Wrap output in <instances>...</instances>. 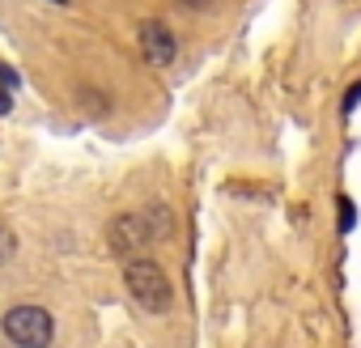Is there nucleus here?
Returning a JSON list of instances; mask_svg holds the SVG:
<instances>
[{
	"label": "nucleus",
	"mask_w": 361,
	"mask_h": 348,
	"mask_svg": "<svg viewBox=\"0 0 361 348\" xmlns=\"http://www.w3.org/2000/svg\"><path fill=\"white\" fill-rule=\"evenodd\" d=\"M51 5H68V0H51Z\"/></svg>",
	"instance_id": "11"
},
{
	"label": "nucleus",
	"mask_w": 361,
	"mask_h": 348,
	"mask_svg": "<svg viewBox=\"0 0 361 348\" xmlns=\"http://www.w3.org/2000/svg\"><path fill=\"white\" fill-rule=\"evenodd\" d=\"M51 331H56V323H51V314L43 306H13L5 314V335L18 348H47Z\"/></svg>",
	"instance_id": "3"
},
{
	"label": "nucleus",
	"mask_w": 361,
	"mask_h": 348,
	"mask_svg": "<svg viewBox=\"0 0 361 348\" xmlns=\"http://www.w3.org/2000/svg\"><path fill=\"white\" fill-rule=\"evenodd\" d=\"M0 81H5V85L13 89V85H18V77H13V68H0Z\"/></svg>",
	"instance_id": "8"
},
{
	"label": "nucleus",
	"mask_w": 361,
	"mask_h": 348,
	"mask_svg": "<svg viewBox=\"0 0 361 348\" xmlns=\"http://www.w3.org/2000/svg\"><path fill=\"white\" fill-rule=\"evenodd\" d=\"M357 102H361V81H357V85H348V94H344V115H353V111H357Z\"/></svg>",
	"instance_id": "7"
},
{
	"label": "nucleus",
	"mask_w": 361,
	"mask_h": 348,
	"mask_svg": "<svg viewBox=\"0 0 361 348\" xmlns=\"http://www.w3.org/2000/svg\"><path fill=\"white\" fill-rule=\"evenodd\" d=\"M170 230H174V221H170L166 204H149L140 213H119L106 225V242H111V255H119L123 263H132V259H140L145 247H153Z\"/></svg>",
	"instance_id": "1"
},
{
	"label": "nucleus",
	"mask_w": 361,
	"mask_h": 348,
	"mask_svg": "<svg viewBox=\"0 0 361 348\" xmlns=\"http://www.w3.org/2000/svg\"><path fill=\"white\" fill-rule=\"evenodd\" d=\"M353 221H357V213H353V200H348V196H340V230L348 234V230H353Z\"/></svg>",
	"instance_id": "6"
},
{
	"label": "nucleus",
	"mask_w": 361,
	"mask_h": 348,
	"mask_svg": "<svg viewBox=\"0 0 361 348\" xmlns=\"http://www.w3.org/2000/svg\"><path fill=\"white\" fill-rule=\"evenodd\" d=\"M183 5H192V9H204V0H183Z\"/></svg>",
	"instance_id": "10"
},
{
	"label": "nucleus",
	"mask_w": 361,
	"mask_h": 348,
	"mask_svg": "<svg viewBox=\"0 0 361 348\" xmlns=\"http://www.w3.org/2000/svg\"><path fill=\"white\" fill-rule=\"evenodd\" d=\"M18 255V234L5 225V221H0V263H9Z\"/></svg>",
	"instance_id": "5"
},
{
	"label": "nucleus",
	"mask_w": 361,
	"mask_h": 348,
	"mask_svg": "<svg viewBox=\"0 0 361 348\" xmlns=\"http://www.w3.org/2000/svg\"><path fill=\"white\" fill-rule=\"evenodd\" d=\"M123 280H128V293H132V302L140 310H149V314H166L170 310L174 289H170V276L153 259H132L128 272H123Z\"/></svg>",
	"instance_id": "2"
},
{
	"label": "nucleus",
	"mask_w": 361,
	"mask_h": 348,
	"mask_svg": "<svg viewBox=\"0 0 361 348\" xmlns=\"http://www.w3.org/2000/svg\"><path fill=\"white\" fill-rule=\"evenodd\" d=\"M136 39H140V51H145V60H149V64H157V68L174 64L178 47H174V35H170V26H166V22L145 18V22L136 26Z\"/></svg>",
	"instance_id": "4"
},
{
	"label": "nucleus",
	"mask_w": 361,
	"mask_h": 348,
	"mask_svg": "<svg viewBox=\"0 0 361 348\" xmlns=\"http://www.w3.org/2000/svg\"><path fill=\"white\" fill-rule=\"evenodd\" d=\"M9 106H13V98H9V94H0V115H5Z\"/></svg>",
	"instance_id": "9"
}]
</instances>
